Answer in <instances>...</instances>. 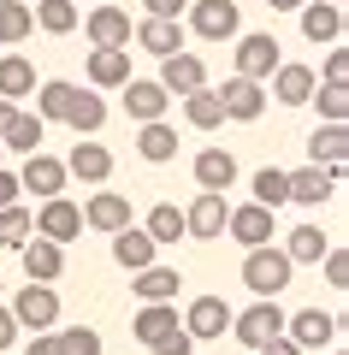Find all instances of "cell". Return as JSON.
I'll list each match as a JSON object with an SVG mask.
<instances>
[{
    "label": "cell",
    "instance_id": "6da1fadb",
    "mask_svg": "<svg viewBox=\"0 0 349 355\" xmlns=\"http://www.w3.org/2000/svg\"><path fill=\"white\" fill-rule=\"evenodd\" d=\"M290 279H296V266L284 261V249H249L243 254V284L255 291V302H273L278 291H290Z\"/></svg>",
    "mask_w": 349,
    "mask_h": 355
},
{
    "label": "cell",
    "instance_id": "7a4b0ae2",
    "mask_svg": "<svg viewBox=\"0 0 349 355\" xmlns=\"http://www.w3.org/2000/svg\"><path fill=\"white\" fill-rule=\"evenodd\" d=\"M6 314L18 320V331H53L60 326V291L53 284H24Z\"/></svg>",
    "mask_w": 349,
    "mask_h": 355
},
{
    "label": "cell",
    "instance_id": "3957f363",
    "mask_svg": "<svg viewBox=\"0 0 349 355\" xmlns=\"http://www.w3.org/2000/svg\"><path fill=\"white\" fill-rule=\"evenodd\" d=\"M231 338H237L243 349H261V343L284 338V308H278V296H273V302L243 308V314H231Z\"/></svg>",
    "mask_w": 349,
    "mask_h": 355
},
{
    "label": "cell",
    "instance_id": "277c9868",
    "mask_svg": "<svg viewBox=\"0 0 349 355\" xmlns=\"http://www.w3.org/2000/svg\"><path fill=\"white\" fill-rule=\"evenodd\" d=\"M189 30H196L201 42H231L243 30L237 0H196V6H189Z\"/></svg>",
    "mask_w": 349,
    "mask_h": 355
},
{
    "label": "cell",
    "instance_id": "5b68a950",
    "mask_svg": "<svg viewBox=\"0 0 349 355\" xmlns=\"http://www.w3.org/2000/svg\"><path fill=\"white\" fill-rule=\"evenodd\" d=\"M30 225H36V237H48V243H71L77 231H83V207L77 202H65V196H53V202H42L36 214H30Z\"/></svg>",
    "mask_w": 349,
    "mask_h": 355
},
{
    "label": "cell",
    "instance_id": "8992f818",
    "mask_svg": "<svg viewBox=\"0 0 349 355\" xmlns=\"http://www.w3.org/2000/svg\"><path fill=\"white\" fill-rule=\"evenodd\" d=\"M231 314H237V308L225 302V296H196V302L184 308V331H189V343H201V338H225V331H231Z\"/></svg>",
    "mask_w": 349,
    "mask_h": 355
},
{
    "label": "cell",
    "instance_id": "52a82bcc",
    "mask_svg": "<svg viewBox=\"0 0 349 355\" xmlns=\"http://www.w3.org/2000/svg\"><path fill=\"white\" fill-rule=\"evenodd\" d=\"M225 237H237L243 249H266V243L278 237V225H273V214H266V207L243 202V207H231V214H225Z\"/></svg>",
    "mask_w": 349,
    "mask_h": 355
},
{
    "label": "cell",
    "instance_id": "ba28073f",
    "mask_svg": "<svg viewBox=\"0 0 349 355\" xmlns=\"http://www.w3.org/2000/svg\"><path fill=\"white\" fill-rule=\"evenodd\" d=\"M337 326H343V320H337V314H320V308L284 314V338L296 343L302 355H308V349H320V343H332V338H337Z\"/></svg>",
    "mask_w": 349,
    "mask_h": 355
},
{
    "label": "cell",
    "instance_id": "9c48e42d",
    "mask_svg": "<svg viewBox=\"0 0 349 355\" xmlns=\"http://www.w3.org/2000/svg\"><path fill=\"white\" fill-rule=\"evenodd\" d=\"M213 95H219V113H225V119H237V125H255V119L266 113V89L249 83V77H231V83L213 89Z\"/></svg>",
    "mask_w": 349,
    "mask_h": 355
},
{
    "label": "cell",
    "instance_id": "30bf717a",
    "mask_svg": "<svg viewBox=\"0 0 349 355\" xmlns=\"http://www.w3.org/2000/svg\"><path fill=\"white\" fill-rule=\"evenodd\" d=\"M225 196H213V190H201L196 202L184 207V237H196V243H213V237H225Z\"/></svg>",
    "mask_w": 349,
    "mask_h": 355
},
{
    "label": "cell",
    "instance_id": "8fae6325",
    "mask_svg": "<svg viewBox=\"0 0 349 355\" xmlns=\"http://www.w3.org/2000/svg\"><path fill=\"white\" fill-rule=\"evenodd\" d=\"M130 42L142 53H154V60H172V53H184V24H172V18H142V24H130Z\"/></svg>",
    "mask_w": 349,
    "mask_h": 355
},
{
    "label": "cell",
    "instance_id": "7c38bea8",
    "mask_svg": "<svg viewBox=\"0 0 349 355\" xmlns=\"http://www.w3.org/2000/svg\"><path fill=\"white\" fill-rule=\"evenodd\" d=\"M154 83L166 95H196V89H207V65H201V53H172V60H160Z\"/></svg>",
    "mask_w": 349,
    "mask_h": 355
},
{
    "label": "cell",
    "instance_id": "4fadbf2b",
    "mask_svg": "<svg viewBox=\"0 0 349 355\" xmlns=\"http://www.w3.org/2000/svg\"><path fill=\"white\" fill-rule=\"evenodd\" d=\"M273 71H278V42L273 36H237V77L266 83Z\"/></svg>",
    "mask_w": 349,
    "mask_h": 355
},
{
    "label": "cell",
    "instance_id": "5bb4252c",
    "mask_svg": "<svg viewBox=\"0 0 349 355\" xmlns=\"http://www.w3.org/2000/svg\"><path fill=\"white\" fill-rule=\"evenodd\" d=\"M273 83V95L284 107H308V95L320 89V77H314V65H296V60H278V71L266 77Z\"/></svg>",
    "mask_w": 349,
    "mask_h": 355
},
{
    "label": "cell",
    "instance_id": "9a60e30c",
    "mask_svg": "<svg viewBox=\"0 0 349 355\" xmlns=\"http://www.w3.org/2000/svg\"><path fill=\"white\" fill-rule=\"evenodd\" d=\"M18 190H36L42 202L65 196V160H53V154H30L24 172H18Z\"/></svg>",
    "mask_w": 349,
    "mask_h": 355
},
{
    "label": "cell",
    "instance_id": "2e32d148",
    "mask_svg": "<svg viewBox=\"0 0 349 355\" xmlns=\"http://www.w3.org/2000/svg\"><path fill=\"white\" fill-rule=\"evenodd\" d=\"M166 107H172V95H166L154 77H130V83H125V113L137 119V125H154V119H166Z\"/></svg>",
    "mask_w": 349,
    "mask_h": 355
},
{
    "label": "cell",
    "instance_id": "e0dca14e",
    "mask_svg": "<svg viewBox=\"0 0 349 355\" xmlns=\"http://www.w3.org/2000/svg\"><path fill=\"white\" fill-rule=\"evenodd\" d=\"M83 225L89 231H107V237H119V231L130 225V202L119 190H95L89 196V207H83Z\"/></svg>",
    "mask_w": 349,
    "mask_h": 355
},
{
    "label": "cell",
    "instance_id": "ac0fdd59",
    "mask_svg": "<svg viewBox=\"0 0 349 355\" xmlns=\"http://www.w3.org/2000/svg\"><path fill=\"white\" fill-rule=\"evenodd\" d=\"M83 30H89L95 48H130V12L125 6H95Z\"/></svg>",
    "mask_w": 349,
    "mask_h": 355
},
{
    "label": "cell",
    "instance_id": "d6986e66",
    "mask_svg": "<svg viewBox=\"0 0 349 355\" xmlns=\"http://www.w3.org/2000/svg\"><path fill=\"white\" fill-rule=\"evenodd\" d=\"M65 178H83V184H107L112 178V154L101 142H71L65 154Z\"/></svg>",
    "mask_w": 349,
    "mask_h": 355
},
{
    "label": "cell",
    "instance_id": "ffe728a7",
    "mask_svg": "<svg viewBox=\"0 0 349 355\" xmlns=\"http://www.w3.org/2000/svg\"><path fill=\"white\" fill-rule=\"evenodd\" d=\"M18 254H24V272H30V284H53V279L65 272V249H60V243H48V237H30Z\"/></svg>",
    "mask_w": 349,
    "mask_h": 355
},
{
    "label": "cell",
    "instance_id": "44dd1931",
    "mask_svg": "<svg viewBox=\"0 0 349 355\" xmlns=\"http://www.w3.org/2000/svg\"><path fill=\"white\" fill-rule=\"evenodd\" d=\"M89 83L95 89H125L130 83V48H95L89 53Z\"/></svg>",
    "mask_w": 349,
    "mask_h": 355
},
{
    "label": "cell",
    "instance_id": "7402d4cb",
    "mask_svg": "<svg viewBox=\"0 0 349 355\" xmlns=\"http://www.w3.org/2000/svg\"><path fill=\"white\" fill-rule=\"evenodd\" d=\"M178 326H184V320H178V308H172V302H142V314L130 320V331H137V343H148V349H154L160 338H172Z\"/></svg>",
    "mask_w": 349,
    "mask_h": 355
},
{
    "label": "cell",
    "instance_id": "603a6c76",
    "mask_svg": "<svg viewBox=\"0 0 349 355\" xmlns=\"http://www.w3.org/2000/svg\"><path fill=\"white\" fill-rule=\"evenodd\" d=\"M325 249H332V237H325L320 225H296V231H284V261H290V266H320Z\"/></svg>",
    "mask_w": 349,
    "mask_h": 355
},
{
    "label": "cell",
    "instance_id": "cb8c5ba5",
    "mask_svg": "<svg viewBox=\"0 0 349 355\" xmlns=\"http://www.w3.org/2000/svg\"><path fill=\"white\" fill-rule=\"evenodd\" d=\"M196 184H201V190H213V196H225L231 184H237V160H231L225 148H201L196 154Z\"/></svg>",
    "mask_w": 349,
    "mask_h": 355
},
{
    "label": "cell",
    "instance_id": "d4e9b609",
    "mask_svg": "<svg viewBox=\"0 0 349 355\" xmlns=\"http://www.w3.org/2000/svg\"><path fill=\"white\" fill-rule=\"evenodd\" d=\"M332 196H337V184H332V172H325V166H302V172H290V202L325 207Z\"/></svg>",
    "mask_w": 349,
    "mask_h": 355
},
{
    "label": "cell",
    "instance_id": "484cf974",
    "mask_svg": "<svg viewBox=\"0 0 349 355\" xmlns=\"http://www.w3.org/2000/svg\"><path fill=\"white\" fill-rule=\"evenodd\" d=\"M24 95H36V65L24 53H0V101L18 107Z\"/></svg>",
    "mask_w": 349,
    "mask_h": 355
},
{
    "label": "cell",
    "instance_id": "4316f807",
    "mask_svg": "<svg viewBox=\"0 0 349 355\" xmlns=\"http://www.w3.org/2000/svg\"><path fill=\"white\" fill-rule=\"evenodd\" d=\"M302 36H308V42H337V36H343V6H332V0H308V6H302Z\"/></svg>",
    "mask_w": 349,
    "mask_h": 355
},
{
    "label": "cell",
    "instance_id": "83f0119b",
    "mask_svg": "<svg viewBox=\"0 0 349 355\" xmlns=\"http://www.w3.org/2000/svg\"><path fill=\"white\" fill-rule=\"evenodd\" d=\"M137 154H142L148 166H166V160L178 154V130L166 125V119H154V125H137Z\"/></svg>",
    "mask_w": 349,
    "mask_h": 355
},
{
    "label": "cell",
    "instance_id": "f1b7e54d",
    "mask_svg": "<svg viewBox=\"0 0 349 355\" xmlns=\"http://www.w3.org/2000/svg\"><path fill=\"white\" fill-rule=\"evenodd\" d=\"M65 125H71L77 137H95V130L107 125V101H101V95H89V89H71V107H65Z\"/></svg>",
    "mask_w": 349,
    "mask_h": 355
},
{
    "label": "cell",
    "instance_id": "f546056e",
    "mask_svg": "<svg viewBox=\"0 0 349 355\" xmlns=\"http://www.w3.org/2000/svg\"><path fill=\"white\" fill-rule=\"evenodd\" d=\"M112 261L125 266V272H142V266H154V243H148V231L125 225L119 237H112Z\"/></svg>",
    "mask_w": 349,
    "mask_h": 355
},
{
    "label": "cell",
    "instance_id": "4dcf8cb0",
    "mask_svg": "<svg viewBox=\"0 0 349 355\" xmlns=\"http://www.w3.org/2000/svg\"><path fill=\"white\" fill-rule=\"evenodd\" d=\"M130 279H137L130 291H137L142 302H172L178 284H184V279H178V266H142V272H130Z\"/></svg>",
    "mask_w": 349,
    "mask_h": 355
},
{
    "label": "cell",
    "instance_id": "1f68e13d",
    "mask_svg": "<svg viewBox=\"0 0 349 355\" xmlns=\"http://www.w3.org/2000/svg\"><path fill=\"white\" fill-rule=\"evenodd\" d=\"M349 154V130L343 125H314V137H308V160L314 166H337Z\"/></svg>",
    "mask_w": 349,
    "mask_h": 355
},
{
    "label": "cell",
    "instance_id": "d6a6232c",
    "mask_svg": "<svg viewBox=\"0 0 349 355\" xmlns=\"http://www.w3.org/2000/svg\"><path fill=\"white\" fill-rule=\"evenodd\" d=\"M284 202H290V172L284 166H261V172H255V207L278 214Z\"/></svg>",
    "mask_w": 349,
    "mask_h": 355
},
{
    "label": "cell",
    "instance_id": "836d02e7",
    "mask_svg": "<svg viewBox=\"0 0 349 355\" xmlns=\"http://www.w3.org/2000/svg\"><path fill=\"white\" fill-rule=\"evenodd\" d=\"M42 137H48V125H42L36 113H12V125H6V137H0V148H18V154H42Z\"/></svg>",
    "mask_w": 349,
    "mask_h": 355
},
{
    "label": "cell",
    "instance_id": "e575fe53",
    "mask_svg": "<svg viewBox=\"0 0 349 355\" xmlns=\"http://www.w3.org/2000/svg\"><path fill=\"white\" fill-rule=\"evenodd\" d=\"M30 18H36L48 36H71V30H77V6H71V0H36Z\"/></svg>",
    "mask_w": 349,
    "mask_h": 355
},
{
    "label": "cell",
    "instance_id": "d590c367",
    "mask_svg": "<svg viewBox=\"0 0 349 355\" xmlns=\"http://www.w3.org/2000/svg\"><path fill=\"white\" fill-rule=\"evenodd\" d=\"M71 89H77V83H60V77H53V83H36V119H42V125H53V119L65 125V107H71Z\"/></svg>",
    "mask_w": 349,
    "mask_h": 355
},
{
    "label": "cell",
    "instance_id": "8d00e7d4",
    "mask_svg": "<svg viewBox=\"0 0 349 355\" xmlns=\"http://www.w3.org/2000/svg\"><path fill=\"white\" fill-rule=\"evenodd\" d=\"M142 231H148V243H154V249H166V243H178V237H184V207L160 202V207L148 214V225H142Z\"/></svg>",
    "mask_w": 349,
    "mask_h": 355
},
{
    "label": "cell",
    "instance_id": "74e56055",
    "mask_svg": "<svg viewBox=\"0 0 349 355\" xmlns=\"http://www.w3.org/2000/svg\"><path fill=\"white\" fill-rule=\"evenodd\" d=\"M30 30H36V18H30V6H24V0H0V48L24 42Z\"/></svg>",
    "mask_w": 349,
    "mask_h": 355
},
{
    "label": "cell",
    "instance_id": "f35d334b",
    "mask_svg": "<svg viewBox=\"0 0 349 355\" xmlns=\"http://www.w3.org/2000/svg\"><path fill=\"white\" fill-rule=\"evenodd\" d=\"M184 119H189L196 130H219V125H225L219 95H213V89H196V95H184Z\"/></svg>",
    "mask_w": 349,
    "mask_h": 355
},
{
    "label": "cell",
    "instance_id": "ab89813d",
    "mask_svg": "<svg viewBox=\"0 0 349 355\" xmlns=\"http://www.w3.org/2000/svg\"><path fill=\"white\" fill-rule=\"evenodd\" d=\"M36 237V225H30V207H0V249H24V243Z\"/></svg>",
    "mask_w": 349,
    "mask_h": 355
},
{
    "label": "cell",
    "instance_id": "60d3db41",
    "mask_svg": "<svg viewBox=\"0 0 349 355\" xmlns=\"http://www.w3.org/2000/svg\"><path fill=\"white\" fill-rule=\"evenodd\" d=\"M60 355H101V331L95 326H71V331H53Z\"/></svg>",
    "mask_w": 349,
    "mask_h": 355
},
{
    "label": "cell",
    "instance_id": "b9f144b4",
    "mask_svg": "<svg viewBox=\"0 0 349 355\" xmlns=\"http://www.w3.org/2000/svg\"><path fill=\"white\" fill-rule=\"evenodd\" d=\"M308 101L320 107V119H325V125H343V119H349V89H332V83H325V89H314Z\"/></svg>",
    "mask_w": 349,
    "mask_h": 355
},
{
    "label": "cell",
    "instance_id": "7bdbcfd3",
    "mask_svg": "<svg viewBox=\"0 0 349 355\" xmlns=\"http://www.w3.org/2000/svg\"><path fill=\"white\" fill-rule=\"evenodd\" d=\"M325 284H332V291H349V254L343 249H325Z\"/></svg>",
    "mask_w": 349,
    "mask_h": 355
},
{
    "label": "cell",
    "instance_id": "ee69618b",
    "mask_svg": "<svg viewBox=\"0 0 349 355\" xmlns=\"http://www.w3.org/2000/svg\"><path fill=\"white\" fill-rule=\"evenodd\" d=\"M343 77H349V53H343V48H332V53H325V83H332V89H349Z\"/></svg>",
    "mask_w": 349,
    "mask_h": 355
},
{
    "label": "cell",
    "instance_id": "f6af8a7d",
    "mask_svg": "<svg viewBox=\"0 0 349 355\" xmlns=\"http://www.w3.org/2000/svg\"><path fill=\"white\" fill-rule=\"evenodd\" d=\"M189 349H196V343H189V331H184V326H178L172 338H160V343H154V355H189Z\"/></svg>",
    "mask_w": 349,
    "mask_h": 355
},
{
    "label": "cell",
    "instance_id": "bcb514c9",
    "mask_svg": "<svg viewBox=\"0 0 349 355\" xmlns=\"http://www.w3.org/2000/svg\"><path fill=\"white\" fill-rule=\"evenodd\" d=\"M142 6H148V18H172V24L184 12V0H142Z\"/></svg>",
    "mask_w": 349,
    "mask_h": 355
},
{
    "label": "cell",
    "instance_id": "7dc6e473",
    "mask_svg": "<svg viewBox=\"0 0 349 355\" xmlns=\"http://www.w3.org/2000/svg\"><path fill=\"white\" fill-rule=\"evenodd\" d=\"M24 355H60V343H53V331H36V338L24 343Z\"/></svg>",
    "mask_w": 349,
    "mask_h": 355
},
{
    "label": "cell",
    "instance_id": "c3c4849f",
    "mask_svg": "<svg viewBox=\"0 0 349 355\" xmlns=\"http://www.w3.org/2000/svg\"><path fill=\"white\" fill-rule=\"evenodd\" d=\"M12 202H18V178L0 166V207H12Z\"/></svg>",
    "mask_w": 349,
    "mask_h": 355
},
{
    "label": "cell",
    "instance_id": "681fc988",
    "mask_svg": "<svg viewBox=\"0 0 349 355\" xmlns=\"http://www.w3.org/2000/svg\"><path fill=\"white\" fill-rule=\"evenodd\" d=\"M12 343H18V320L0 308V349H12Z\"/></svg>",
    "mask_w": 349,
    "mask_h": 355
},
{
    "label": "cell",
    "instance_id": "f907efd6",
    "mask_svg": "<svg viewBox=\"0 0 349 355\" xmlns=\"http://www.w3.org/2000/svg\"><path fill=\"white\" fill-rule=\"evenodd\" d=\"M255 355H302V349H296V343H290V338H273V343H261V349H255Z\"/></svg>",
    "mask_w": 349,
    "mask_h": 355
},
{
    "label": "cell",
    "instance_id": "816d5d0a",
    "mask_svg": "<svg viewBox=\"0 0 349 355\" xmlns=\"http://www.w3.org/2000/svg\"><path fill=\"white\" fill-rule=\"evenodd\" d=\"M266 6H273V12H302L308 0H266Z\"/></svg>",
    "mask_w": 349,
    "mask_h": 355
},
{
    "label": "cell",
    "instance_id": "f5cc1de1",
    "mask_svg": "<svg viewBox=\"0 0 349 355\" xmlns=\"http://www.w3.org/2000/svg\"><path fill=\"white\" fill-rule=\"evenodd\" d=\"M12 113H18L12 101H0V137H6V125H12Z\"/></svg>",
    "mask_w": 349,
    "mask_h": 355
},
{
    "label": "cell",
    "instance_id": "db71d44e",
    "mask_svg": "<svg viewBox=\"0 0 349 355\" xmlns=\"http://www.w3.org/2000/svg\"><path fill=\"white\" fill-rule=\"evenodd\" d=\"M332 6H337V0H332Z\"/></svg>",
    "mask_w": 349,
    "mask_h": 355
},
{
    "label": "cell",
    "instance_id": "11a10c76",
    "mask_svg": "<svg viewBox=\"0 0 349 355\" xmlns=\"http://www.w3.org/2000/svg\"><path fill=\"white\" fill-rule=\"evenodd\" d=\"M0 154H6V148H0Z\"/></svg>",
    "mask_w": 349,
    "mask_h": 355
},
{
    "label": "cell",
    "instance_id": "9f6ffc18",
    "mask_svg": "<svg viewBox=\"0 0 349 355\" xmlns=\"http://www.w3.org/2000/svg\"><path fill=\"white\" fill-rule=\"evenodd\" d=\"M71 6H77V0H71Z\"/></svg>",
    "mask_w": 349,
    "mask_h": 355
}]
</instances>
